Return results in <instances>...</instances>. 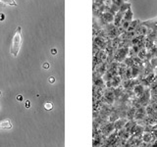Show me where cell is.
Instances as JSON below:
<instances>
[{"label":"cell","instance_id":"1","mask_svg":"<svg viewBox=\"0 0 157 147\" xmlns=\"http://www.w3.org/2000/svg\"><path fill=\"white\" fill-rule=\"evenodd\" d=\"M22 45V28L18 27L16 28V32L12 39V45H11V54L14 57H17L20 49Z\"/></svg>","mask_w":157,"mask_h":147},{"label":"cell","instance_id":"2","mask_svg":"<svg viewBox=\"0 0 157 147\" xmlns=\"http://www.w3.org/2000/svg\"><path fill=\"white\" fill-rule=\"evenodd\" d=\"M0 3L6 5V6H17L18 5L15 0H0Z\"/></svg>","mask_w":157,"mask_h":147},{"label":"cell","instance_id":"3","mask_svg":"<svg viewBox=\"0 0 157 147\" xmlns=\"http://www.w3.org/2000/svg\"><path fill=\"white\" fill-rule=\"evenodd\" d=\"M12 125L9 121H4L0 123V129H11Z\"/></svg>","mask_w":157,"mask_h":147},{"label":"cell","instance_id":"4","mask_svg":"<svg viewBox=\"0 0 157 147\" xmlns=\"http://www.w3.org/2000/svg\"><path fill=\"white\" fill-rule=\"evenodd\" d=\"M52 104L50 102H47V103H45L44 104V108H45V110H47V111H50V110H52Z\"/></svg>","mask_w":157,"mask_h":147},{"label":"cell","instance_id":"5","mask_svg":"<svg viewBox=\"0 0 157 147\" xmlns=\"http://www.w3.org/2000/svg\"><path fill=\"white\" fill-rule=\"evenodd\" d=\"M4 19H5V15H4V14H1V13H0V21H3Z\"/></svg>","mask_w":157,"mask_h":147},{"label":"cell","instance_id":"6","mask_svg":"<svg viewBox=\"0 0 157 147\" xmlns=\"http://www.w3.org/2000/svg\"><path fill=\"white\" fill-rule=\"evenodd\" d=\"M17 100H19V101H22V100H23V97H22V95H18V96H17Z\"/></svg>","mask_w":157,"mask_h":147},{"label":"cell","instance_id":"7","mask_svg":"<svg viewBox=\"0 0 157 147\" xmlns=\"http://www.w3.org/2000/svg\"><path fill=\"white\" fill-rule=\"evenodd\" d=\"M26 107H27V108H29V100H27V101H26Z\"/></svg>","mask_w":157,"mask_h":147},{"label":"cell","instance_id":"8","mask_svg":"<svg viewBox=\"0 0 157 147\" xmlns=\"http://www.w3.org/2000/svg\"><path fill=\"white\" fill-rule=\"evenodd\" d=\"M49 81H50V82H54V77H49Z\"/></svg>","mask_w":157,"mask_h":147},{"label":"cell","instance_id":"9","mask_svg":"<svg viewBox=\"0 0 157 147\" xmlns=\"http://www.w3.org/2000/svg\"><path fill=\"white\" fill-rule=\"evenodd\" d=\"M0 95H1V92H0Z\"/></svg>","mask_w":157,"mask_h":147}]
</instances>
